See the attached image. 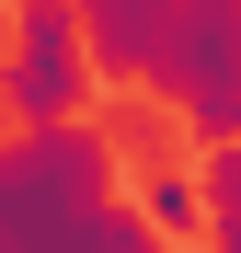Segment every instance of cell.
Returning a JSON list of instances; mask_svg holds the SVG:
<instances>
[{
    "instance_id": "obj_2",
    "label": "cell",
    "mask_w": 241,
    "mask_h": 253,
    "mask_svg": "<svg viewBox=\"0 0 241 253\" xmlns=\"http://www.w3.org/2000/svg\"><path fill=\"white\" fill-rule=\"evenodd\" d=\"M92 104V46H80L69 0H12V46H0V115L12 126H69Z\"/></svg>"
},
{
    "instance_id": "obj_3",
    "label": "cell",
    "mask_w": 241,
    "mask_h": 253,
    "mask_svg": "<svg viewBox=\"0 0 241 253\" xmlns=\"http://www.w3.org/2000/svg\"><path fill=\"white\" fill-rule=\"evenodd\" d=\"M195 219L218 242H241V138H207V161H195Z\"/></svg>"
},
{
    "instance_id": "obj_1",
    "label": "cell",
    "mask_w": 241,
    "mask_h": 253,
    "mask_svg": "<svg viewBox=\"0 0 241 253\" xmlns=\"http://www.w3.org/2000/svg\"><path fill=\"white\" fill-rule=\"evenodd\" d=\"M0 253H161L115 207V150L92 126H23L0 150Z\"/></svg>"
},
{
    "instance_id": "obj_4",
    "label": "cell",
    "mask_w": 241,
    "mask_h": 253,
    "mask_svg": "<svg viewBox=\"0 0 241 253\" xmlns=\"http://www.w3.org/2000/svg\"><path fill=\"white\" fill-rule=\"evenodd\" d=\"M138 230H149V242H184V230H207V219H195V173H172V161H161V173L138 184Z\"/></svg>"
},
{
    "instance_id": "obj_5",
    "label": "cell",
    "mask_w": 241,
    "mask_h": 253,
    "mask_svg": "<svg viewBox=\"0 0 241 253\" xmlns=\"http://www.w3.org/2000/svg\"><path fill=\"white\" fill-rule=\"evenodd\" d=\"M218 253H241V242H218Z\"/></svg>"
}]
</instances>
